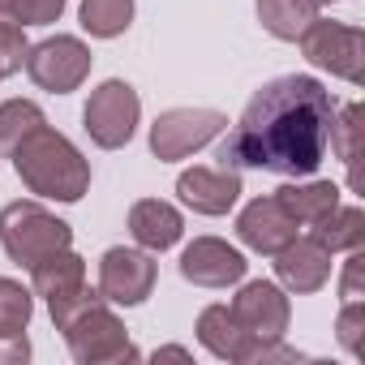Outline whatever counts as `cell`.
<instances>
[{"label":"cell","mask_w":365,"mask_h":365,"mask_svg":"<svg viewBox=\"0 0 365 365\" xmlns=\"http://www.w3.org/2000/svg\"><path fill=\"white\" fill-rule=\"evenodd\" d=\"M356 133H361V103H348L344 112L335 108V120H331V150L352 168L356 163Z\"/></svg>","instance_id":"d4e9b609"},{"label":"cell","mask_w":365,"mask_h":365,"mask_svg":"<svg viewBox=\"0 0 365 365\" xmlns=\"http://www.w3.org/2000/svg\"><path fill=\"white\" fill-rule=\"evenodd\" d=\"M335 335L348 352H361L365 348V305L361 301H344L339 309V322H335Z\"/></svg>","instance_id":"83f0119b"},{"label":"cell","mask_w":365,"mask_h":365,"mask_svg":"<svg viewBox=\"0 0 365 365\" xmlns=\"http://www.w3.org/2000/svg\"><path fill=\"white\" fill-rule=\"evenodd\" d=\"M309 237L322 245V250H331V254H339V250H361L365 245V211L361 207H335L327 220H318L314 228H309Z\"/></svg>","instance_id":"ffe728a7"},{"label":"cell","mask_w":365,"mask_h":365,"mask_svg":"<svg viewBox=\"0 0 365 365\" xmlns=\"http://www.w3.org/2000/svg\"><path fill=\"white\" fill-rule=\"evenodd\" d=\"M138 116H142V99L129 82L120 78H108L91 91L86 108H82V125L91 133V142L99 150H120L133 142V129H138Z\"/></svg>","instance_id":"5b68a950"},{"label":"cell","mask_w":365,"mask_h":365,"mask_svg":"<svg viewBox=\"0 0 365 365\" xmlns=\"http://www.w3.org/2000/svg\"><path fill=\"white\" fill-rule=\"evenodd\" d=\"M305 61L314 69H327L331 78H344L352 86L365 82V31L348 26V22H331V18H314L301 35H297Z\"/></svg>","instance_id":"277c9868"},{"label":"cell","mask_w":365,"mask_h":365,"mask_svg":"<svg viewBox=\"0 0 365 365\" xmlns=\"http://www.w3.org/2000/svg\"><path fill=\"white\" fill-rule=\"evenodd\" d=\"M31 361V339L18 331V335H0V365H22Z\"/></svg>","instance_id":"f546056e"},{"label":"cell","mask_w":365,"mask_h":365,"mask_svg":"<svg viewBox=\"0 0 365 365\" xmlns=\"http://www.w3.org/2000/svg\"><path fill=\"white\" fill-rule=\"evenodd\" d=\"M180 232H185V220H180V211L172 202H159V198H142L129 207V237L150 250V254H163L180 241Z\"/></svg>","instance_id":"2e32d148"},{"label":"cell","mask_w":365,"mask_h":365,"mask_svg":"<svg viewBox=\"0 0 365 365\" xmlns=\"http://www.w3.org/2000/svg\"><path fill=\"white\" fill-rule=\"evenodd\" d=\"M65 14V0H0V22L14 26H52Z\"/></svg>","instance_id":"cb8c5ba5"},{"label":"cell","mask_w":365,"mask_h":365,"mask_svg":"<svg viewBox=\"0 0 365 365\" xmlns=\"http://www.w3.org/2000/svg\"><path fill=\"white\" fill-rule=\"evenodd\" d=\"M275 202L301 224V228H314L318 220H327L335 207H339V185L331 180H305V185H279L275 190Z\"/></svg>","instance_id":"e0dca14e"},{"label":"cell","mask_w":365,"mask_h":365,"mask_svg":"<svg viewBox=\"0 0 365 365\" xmlns=\"http://www.w3.org/2000/svg\"><path fill=\"white\" fill-rule=\"evenodd\" d=\"M69 352L78 365H108V361H138L142 352L129 344L125 322L108 309V301H95L86 314H78L73 322L61 327Z\"/></svg>","instance_id":"8992f818"},{"label":"cell","mask_w":365,"mask_h":365,"mask_svg":"<svg viewBox=\"0 0 365 365\" xmlns=\"http://www.w3.org/2000/svg\"><path fill=\"white\" fill-rule=\"evenodd\" d=\"M331 120H335L331 91L309 73H284L245 103L237 129L220 146V168L309 176L327 159Z\"/></svg>","instance_id":"6da1fadb"},{"label":"cell","mask_w":365,"mask_h":365,"mask_svg":"<svg viewBox=\"0 0 365 365\" xmlns=\"http://www.w3.org/2000/svg\"><path fill=\"white\" fill-rule=\"evenodd\" d=\"M228 309H232V318H237L254 339H262V344L284 339L288 318H292V305H288L284 288L271 284V279H250V284H241V292L232 297Z\"/></svg>","instance_id":"30bf717a"},{"label":"cell","mask_w":365,"mask_h":365,"mask_svg":"<svg viewBox=\"0 0 365 365\" xmlns=\"http://www.w3.org/2000/svg\"><path fill=\"white\" fill-rule=\"evenodd\" d=\"M314 5H335V0H314Z\"/></svg>","instance_id":"1f68e13d"},{"label":"cell","mask_w":365,"mask_h":365,"mask_svg":"<svg viewBox=\"0 0 365 365\" xmlns=\"http://www.w3.org/2000/svg\"><path fill=\"white\" fill-rule=\"evenodd\" d=\"M254 9H258V22L267 35L292 43L314 18H318V5L314 0H254Z\"/></svg>","instance_id":"d6986e66"},{"label":"cell","mask_w":365,"mask_h":365,"mask_svg":"<svg viewBox=\"0 0 365 365\" xmlns=\"http://www.w3.org/2000/svg\"><path fill=\"white\" fill-rule=\"evenodd\" d=\"M31 314H35L31 288H22L18 279H5V275H0V335L26 331V327H31Z\"/></svg>","instance_id":"603a6c76"},{"label":"cell","mask_w":365,"mask_h":365,"mask_svg":"<svg viewBox=\"0 0 365 365\" xmlns=\"http://www.w3.org/2000/svg\"><path fill=\"white\" fill-rule=\"evenodd\" d=\"M155 361H190V352L176 348V344H168V348H155Z\"/></svg>","instance_id":"4dcf8cb0"},{"label":"cell","mask_w":365,"mask_h":365,"mask_svg":"<svg viewBox=\"0 0 365 365\" xmlns=\"http://www.w3.org/2000/svg\"><path fill=\"white\" fill-rule=\"evenodd\" d=\"M176 194L198 215H228L241 198V172L237 168H190L176 176Z\"/></svg>","instance_id":"7c38bea8"},{"label":"cell","mask_w":365,"mask_h":365,"mask_svg":"<svg viewBox=\"0 0 365 365\" xmlns=\"http://www.w3.org/2000/svg\"><path fill=\"white\" fill-rule=\"evenodd\" d=\"M69 241H73V228L39 202H9L0 211V245L18 267H35L39 258L65 250Z\"/></svg>","instance_id":"3957f363"},{"label":"cell","mask_w":365,"mask_h":365,"mask_svg":"<svg viewBox=\"0 0 365 365\" xmlns=\"http://www.w3.org/2000/svg\"><path fill=\"white\" fill-rule=\"evenodd\" d=\"M297 220L275 202V194L271 198H254L241 215H237V237H241V245H250V250H258V254H279L288 241H297Z\"/></svg>","instance_id":"5bb4252c"},{"label":"cell","mask_w":365,"mask_h":365,"mask_svg":"<svg viewBox=\"0 0 365 365\" xmlns=\"http://www.w3.org/2000/svg\"><path fill=\"white\" fill-rule=\"evenodd\" d=\"M39 125H48V120H43V108L35 99H9V103H0V150L14 155V146L22 138H31Z\"/></svg>","instance_id":"7402d4cb"},{"label":"cell","mask_w":365,"mask_h":365,"mask_svg":"<svg viewBox=\"0 0 365 365\" xmlns=\"http://www.w3.org/2000/svg\"><path fill=\"white\" fill-rule=\"evenodd\" d=\"M245 254L232 250L220 237H194L180 254V275H185L194 288H228L245 279Z\"/></svg>","instance_id":"8fae6325"},{"label":"cell","mask_w":365,"mask_h":365,"mask_svg":"<svg viewBox=\"0 0 365 365\" xmlns=\"http://www.w3.org/2000/svg\"><path fill=\"white\" fill-rule=\"evenodd\" d=\"M275 258V279H279V288H288V292H297V297H305V292H318V288H327V279H331V250H322L314 237H297V241H288L279 254H271Z\"/></svg>","instance_id":"4fadbf2b"},{"label":"cell","mask_w":365,"mask_h":365,"mask_svg":"<svg viewBox=\"0 0 365 365\" xmlns=\"http://www.w3.org/2000/svg\"><path fill=\"white\" fill-rule=\"evenodd\" d=\"M198 339H202V348L215 352L220 361H254V352H258V344H262V339H254V335L232 318L228 305H207V309L198 314Z\"/></svg>","instance_id":"9a60e30c"},{"label":"cell","mask_w":365,"mask_h":365,"mask_svg":"<svg viewBox=\"0 0 365 365\" xmlns=\"http://www.w3.org/2000/svg\"><path fill=\"white\" fill-rule=\"evenodd\" d=\"M361 275H365V254L352 250V258L344 267V279H339V297L344 301H361Z\"/></svg>","instance_id":"f1b7e54d"},{"label":"cell","mask_w":365,"mask_h":365,"mask_svg":"<svg viewBox=\"0 0 365 365\" xmlns=\"http://www.w3.org/2000/svg\"><path fill=\"white\" fill-rule=\"evenodd\" d=\"M78 284H86V262L65 245V250H56V254H48V258H39L35 267H31V288L43 297V301H52V297H61V292H69V288H78Z\"/></svg>","instance_id":"ac0fdd59"},{"label":"cell","mask_w":365,"mask_h":365,"mask_svg":"<svg viewBox=\"0 0 365 365\" xmlns=\"http://www.w3.org/2000/svg\"><path fill=\"white\" fill-rule=\"evenodd\" d=\"M224 129H228V116L220 108H168L150 125V150L163 163L190 159L194 150H202L207 142H215Z\"/></svg>","instance_id":"52a82bcc"},{"label":"cell","mask_w":365,"mask_h":365,"mask_svg":"<svg viewBox=\"0 0 365 365\" xmlns=\"http://www.w3.org/2000/svg\"><path fill=\"white\" fill-rule=\"evenodd\" d=\"M14 172L31 194L52 202H82L91 190V163L61 129L48 125H39L31 138L14 146Z\"/></svg>","instance_id":"7a4b0ae2"},{"label":"cell","mask_w":365,"mask_h":365,"mask_svg":"<svg viewBox=\"0 0 365 365\" xmlns=\"http://www.w3.org/2000/svg\"><path fill=\"white\" fill-rule=\"evenodd\" d=\"M95 301H103L95 288H86V284H78V288H69V292H61V297H52L48 301V314H52V322H56V331L65 327V322H73L78 314H86Z\"/></svg>","instance_id":"484cf974"},{"label":"cell","mask_w":365,"mask_h":365,"mask_svg":"<svg viewBox=\"0 0 365 365\" xmlns=\"http://www.w3.org/2000/svg\"><path fill=\"white\" fill-rule=\"evenodd\" d=\"M26 73L39 91H52V95H69L86 82L91 73V48L73 35H52L43 43H35L26 52Z\"/></svg>","instance_id":"ba28073f"},{"label":"cell","mask_w":365,"mask_h":365,"mask_svg":"<svg viewBox=\"0 0 365 365\" xmlns=\"http://www.w3.org/2000/svg\"><path fill=\"white\" fill-rule=\"evenodd\" d=\"M159 267L150 258V250H125L112 245L99 258V297L112 305H142L155 292Z\"/></svg>","instance_id":"9c48e42d"},{"label":"cell","mask_w":365,"mask_h":365,"mask_svg":"<svg viewBox=\"0 0 365 365\" xmlns=\"http://www.w3.org/2000/svg\"><path fill=\"white\" fill-rule=\"evenodd\" d=\"M0 82H5V73H0Z\"/></svg>","instance_id":"d6a6232c"},{"label":"cell","mask_w":365,"mask_h":365,"mask_svg":"<svg viewBox=\"0 0 365 365\" xmlns=\"http://www.w3.org/2000/svg\"><path fill=\"white\" fill-rule=\"evenodd\" d=\"M82 31L95 39H116L133 22V0H82Z\"/></svg>","instance_id":"44dd1931"},{"label":"cell","mask_w":365,"mask_h":365,"mask_svg":"<svg viewBox=\"0 0 365 365\" xmlns=\"http://www.w3.org/2000/svg\"><path fill=\"white\" fill-rule=\"evenodd\" d=\"M26 52H31V43H26V26H14V22H0V73H18L22 65H26Z\"/></svg>","instance_id":"4316f807"}]
</instances>
